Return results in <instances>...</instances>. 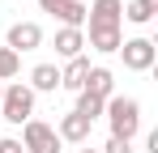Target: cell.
I'll return each mask as SVG.
<instances>
[{"instance_id":"10","label":"cell","mask_w":158,"mask_h":153,"mask_svg":"<svg viewBox=\"0 0 158 153\" xmlns=\"http://www.w3.org/2000/svg\"><path fill=\"white\" fill-rule=\"evenodd\" d=\"M81 47H85V30H69V26L56 30V55L60 60H77Z\"/></svg>"},{"instance_id":"9","label":"cell","mask_w":158,"mask_h":153,"mask_svg":"<svg viewBox=\"0 0 158 153\" xmlns=\"http://www.w3.org/2000/svg\"><path fill=\"white\" fill-rule=\"evenodd\" d=\"M81 94H90V98L107 102L111 94H115V76H111V68H103V64H94V68L85 73V85H81Z\"/></svg>"},{"instance_id":"13","label":"cell","mask_w":158,"mask_h":153,"mask_svg":"<svg viewBox=\"0 0 158 153\" xmlns=\"http://www.w3.org/2000/svg\"><path fill=\"white\" fill-rule=\"evenodd\" d=\"M154 13H158V0H128V4H124V17H128L132 26L154 22Z\"/></svg>"},{"instance_id":"4","label":"cell","mask_w":158,"mask_h":153,"mask_svg":"<svg viewBox=\"0 0 158 153\" xmlns=\"http://www.w3.org/2000/svg\"><path fill=\"white\" fill-rule=\"evenodd\" d=\"M22 149L26 153H60V136H56L52 124L26 119V124H22Z\"/></svg>"},{"instance_id":"7","label":"cell","mask_w":158,"mask_h":153,"mask_svg":"<svg viewBox=\"0 0 158 153\" xmlns=\"http://www.w3.org/2000/svg\"><path fill=\"white\" fill-rule=\"evenodd\" d=\"M90 132H94V124H90V119H81L77 111L60 115V124H56V136H60V145H85V140H90Z\"/></svg>"},{"instance_id":"15","label":"cell","mask_w":158,"mask_h":153,"mask_svg":"<svg viewBox=\"0 0 158 153\" xmlns=\"http://www.w3.org/2000/svg\"><path fill=\"white\" fill-rule=\"evenodd\" d=\"M103 106H107V102H98V98H90V94H77V106H73V111H77L81 119H90V124H94V119L103 115Z\"/></svg>"},{"instance_id":"20","label":"cell","mask_w":158,"mask_h":153,"mask_svg":"<svg viewBox=\"0 0 158 153\" xmlns=\"http://www.w3.org/2000/svg\"><path fill=\"white\" fill-rule=\"evenodd\" d=\"M0 98H4V85H0Z\"/></svg>"},{"instance_id":"6","label":"cell","mask_w":158,"mask_h":153,"mask_svg":"<svg viewBox=\"0 0 158 153\" xmlns=\"http://www.w3.org/2000/svg\"><path fill=\"white\" fill-rule=\"evenodd\" d=\"M4 47L17 51V55L43 47V26H39V22H13V26H9V34H4Z\"/></svg>"},{"instance_id":"12","label":"cell","mask_w":158,"mask_h":153,"mask_svg":"<svg viewBox=\"0 0 158 153\" xmlns=\"http://www.w3.org/2000/svg\"><path fill=\"white\" fill-rule=\"evenodd\" d=\"M52 17L60 26H69V30H81V26H85V4H81V0H64Z\"/></svg>"},{"instance_id":"16","label":"cell","mask_w":158,"mask_h":153,"mask_svg":"<svg viewBox=\"0 0 158 153\" xmlns=\"http://www.w3.org/2000/svg\"><path fill=\"white\" fill-rule=\"evenodd\" d=\"M98 153H132V145H128V140H115V136H111V140H107Z\"/></svg>"},{"instance_id":"18","label":"cell","mask_w":158,"mask_h":153,"mask_svg":"<svg viewBox=\"0 0 158 153\" xmlns=\"http://www.w3.org/2000/svg\"><path fill=\"white\" fill-rule=\"evenodd\" d=\"M60 4H64V0H39V9H43V13H56Z\"/></svg>"},{"instance_id":"17","label":"cell","mask_w":158,"mask_h":153,"mask_svg":"<svg viewBox=\"0 0 158 153\" xmlns=\"http://www.w3.org/2000/svg\"><path fill=\"white\" fill-rule=\"evenodd\" d=\"M0 153H26V149H22V140H13V136H4V140H0Z\"/></svg>"},{"instance_id":"3","label":"cell","mask_w":158,"mask_h":153,"mask_svg":"<svg viewBox=\"0 0 158 153\" xmlns=\"http://www.w3.org/2000/svg\"><path fill=\"white\" fill-rule=\"evenodd\" d=\"M0 115L13 128H22L26 119H34V89L26 81H9L4 85V98H0Z\"/></svg>"},{"instance_id":"11","label":"cell","mask_w":158,"mask_h":153,"mask_svg":"<svg viewBox=\"0 0 158 153\" xmlns=\"http://www.w3.org/2000/svg\"><path fill=\"white\" fill-rule=\"evenodd\" d=\"M26 85L34 94H56V89H60V68H56V64H34Z\"/></svg>"},{"instance_id":"1","label":"cell","mask_w":158,"mask_h":153,"mask_svg":"<svg viewBox=\"0 0 158 153\" xmlns=\"http://www.w3.org/2000/svg\"><path fill=\"white\" fill-rule=\"evenodd\" d=\"M85 26H90V47L111 55L124 43V0H94L85 4Z\"/></svg>"},{"instance_id":"19","label":"cell","mask_w":158,"mask_h":153,"mask_svg":"<svg viewBox=\"0 0 158 153\" xmlns=\"http://www.w3.org/2000/svg\"><path fill=\"white\" fill-rule=\"evenodd\" d=\"M77 153H98V149H77Z\"/></svg>"},{"instance_id":"5","label":"cell","mask_w":158,"mask_h":153,"mask_svg":"<svg viewBox=\"0 0 158 153\" xmlns=\"http://www.w3.org/2000/svg\"><path fill=\"white\" fill-rule=\"evenodd\" d=\"M120 55H124V68L128 73H150L154 60H158V47H154V38H124Z\"/></svg>"},{"instance_id":"14","label":"cell","mask_w":158,"mask_h":153,"mask_svg":"<svg viewBox=\"0 0 158 153\" xmlns=\"http://www.w3.org/2000/svg\"><path fill=\"white\" fill-rule=\"evenodd\" d=\"M17 73H22V55H17V51H9V47H0V85H4V81H13Z\"/></svg>"},{"instance_id":"2","label":"cell","mask_w":158,"mask_h":153,"mask_svg":"<svg viewBox=\"0 0 158 153\" xmlns=\"http://www.w3.org/2000/svg\"><path fill=\"white\" fill-rule=\"evenodd\" d=\"M103 115H107V124H111V136L132 145V136L141 132V102L124 98V94H111L107 106H103Z\"/></svg>"},{"instance_id":"8","label":"cell","mask_w":158,"mask_h":153,"mask_svg":"<svg viewBox=\"0 0 158 153\" xmlns=\"http://www.w3.org/2000/svg\"><path fill=\"white\" fill-rule=\"evenodd\" d=\"M94 64H90V55L81 51L77 60H64V68H60V89H69V94H81V85H85V73H90Z\"/></svg>"}]
</instances>
